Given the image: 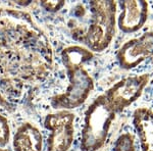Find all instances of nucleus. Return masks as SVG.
Listing matches in <instances>:
<instances>
[{
    "instance_id": "2",
    "label": "nucleus",
    "mask_w": 153,
    "mask_h": 151,
    "mask_svg": "<svg viewBox=\"0 0 153 151\" xmlns=\"http://www.w3.org/2000/svg\"><path fill=\"white\" fill-rule=\"evenodd\" d=\"M114 118L115 112L108 105L104 94L98 96L85 112L81 151H97L102 148Z\"/></svg>"
},
{
    "instance_id": "13",
    "label": "nucleus",
    "mask_w": 153,
    "mask_h": 151,
    "mask_svg": "<svg viewBox=\"0 0 153 151\" xmlns=\"http://www.w3.org/2000/svg\"><path fill=\"white\" fill-rule=\"evenodd\" d=\"M10 138V128L8 120L0 113V147L8 144Z\"/></svg>"
},
{
    "instance_id": "11",
    "label": "nucleus",
    "mask_w": 153,
    "mask_h": 151,
    "mask_svg": "<svg viewBox=\"0 0 153 151\" xmlns=\"http://www.w3.org/2000/svg\"><path fill=\"white\" fill-rule=\"evenodd\" d=\"M92 58V51L79 45L68 46L61 52V61L66 71L83 66L84 63L90 61Z\"/></svg>"
},
{
    "instance_id": "9",
    "label": "nucleus",
    "mask_w": 153,
    "mask_h": 151,
    "mask_svg": "<svg viewBox=\"0 0 153 151\" xmlns=\"http://www.w3.org/2000/svg\"><path fill=\"white\" fill-rule=\"evenodd\" d=\"M14 151H42L43 136L31 123H24L16 130L12 140Z\"/></svg>"
},
{
    "instance_id": "5",
    "label": "nucleus",
    "mask_w": 153,
    "mask_h": 151,
    "mask_svg": "<svg viewBox=\"0 0 153 151\" xmlns=\"http://www.w3.org/2000/svg\"><path fill=\"white\" fill-rule=\"evenodd\" d=\"M75 115L71 111L60 110L46 115L44 127L50 132L46 151H68L74 142Z\"/></svg>"
},
{
    "instance_id": "10",
    "label": "nucleus",
    "mask_w": 153,
    "mask_h": 151,
    "mask_svg": "<svg viewBox=\"0 0 153 151\" xmlns=\"http://www.w3.org/2000/svg\"><path fill=\"white\" fill-rule=\"evenodd\" d=\"M133 125L140 140L142 151H153V110L138 108L133 113Z\"/></svg>"
},
{
    "instance_id": "3",
    "label": "nucleus",
    "mask_w": 153,
    "mask_h": 151,
    "mask_svg": "<svg viewBox=\"0 0 153 151\" xmlns=\"http://www.w3.org/2000/svg\"><path fill=\"white\" fill-rule=\"evenodd\" d=\"M89 28L81 41L90 51L101 52L111 43L115 34L117 3L114 1H91Z\"/></svg>"
},
{
    "instance_id": "8",
    "label": "nucleus",
    "mask_w": 153,
    "mask_h": 151,
    "mask_svg": "<svg viewBox=\"0 0 153 151\" xmlns=\"http://www.w3.org/2000/svg\"><path fill=\"white\" fill-rule=\"evenodd\" d=\"M122 12L117 25L124 33H135L144 26L148 18V3L142 0H127L120 2Z\"/></svg>"
},
{
    "instance_id": "6",
    "label": "nucleus",
    "mask_w": 153,
    "mask_h": 151,
    "mask_svg": "<svg viewBox=\"0 0 153 151\" xmlns=\"http://www.w3.org/2000/svg\"><path fill=\"white\" fill-rule=\"evenodd\" d=\"M148 82L149 75L147 74L130 76L117 82L104 94L108 105L115 113L123 111L142 95Z\"/></svg>"
},
{
    "instance_id": "14",
    "label": "nucleus",
    "mask_w": 153,
    "mask_h": 151,
    "mask_svg": "<svg viewBox=\"0 0 153 151\" xmlns=\"http://www.w3.org/2000/svg\"><path fill=\"white\" fill-rule=\"evenodd\" d=\"M40 5L46 11L57 12L65 5V1H41Z\"/></svg>"
},
{
    "instance_id": "7",
    "label": "nucleus",
    "mask_w": 153,
    "mask_h": 151,
    "mask_svg": "<svg viewBox=\"0 0 153 151\" xmlns=\"http://www.w3.org/2000/svg\"><path fill=\"white\" fill-rule=\"evenodd\" d=\"M153 55V32L129 40L117 51V58L120 68L132 70Z\"/></svg>"
},
{
    "instance_id": "12",
    "label": "nucleus",
    "mask_w": 153,
    "mask_h": 151,
    "mask_svg": "<svg viewBox=\"0 0 153 151\" xmlns=\"http://www.w3.org/2000/svg\"><path fill=\"white\" fill-rule=\"evenodd\" d=\"M113 151H135V140L133 135L125 133L117 138Z\"/></svg>"
},
{
    "instance_id": "4",
    "label": "nucleus",
    "mask_w": 153,
    "mask_h": 151,
    "mask_svg": "<svg viewBox=\"0 0 153 151\" xmlns=\"http://www.w3.org/2000/svg\"><path fill=\"white\" fill-rule=\"evenodd\" d=\"M66 71L70 83L65 92L53 96L50 100L51 106L59 111H70L81 106L87 100L94 88L93 79L83 66Z\"/></svg>"
},
{
    "instance_id": "15",
    "label": "nucleus",
    "mask_w": 153,
    "mask_h": 151,
    "mask_svg": "<svg viewBox=\"0 0 153 151\" xmlns=\"http://www.w3.org/2000/svg\"><path fill=\"white\" fill-rule=\"evenodd\" d=\"M0 151H9V150L6 149V148H1V147H0Z\"/></svg>"
},
{
    "instance_id": "1",
    "label": "nucleus",
    "mask_w": 153,
    "mask_h": 151,
    "mask_svg": "<svg viewBox=\"0 0 153 151\" xmlns=\"http://www.w3.org/2000/svg\"><path fill=\"white\" fill-rule=\"evenodd\" d=\"M47 36L26 11L0 8V71L29 82L42 81L53 68Z\"/></svg>"
}]
</instances>
